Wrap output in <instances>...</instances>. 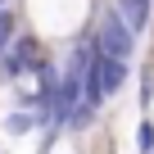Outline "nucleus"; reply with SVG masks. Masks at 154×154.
I'll return each mask as SVG.
<instances>
[{
    "label": "nucleus",
    "instance_id": "6",
    "mask_svg": "<svg viewBox=\"0 0 154 154\" xmlns=\"http://www.w3.org/2000/svg\"><path fill=\"white\" fill-rule=\"evenodd\" d=\"M14 36H18V14L14 9H0V54L14 45Z\"/></svg>",
    "mask_w": 154,
    "mask_h": 154
},
{
    "label": "nucleus",
    "instance_id": "1",
    "mask_svg": "<svg viewBox=\"0 0 154 154\" xmlns=\"http://www.w3.org/2000/svg\"><path fill=\"white\" fill-rule=\"evenodd\" d=\"M32 23L36 32H54V36H72L77 27L86 23L91 0H32Z\"/></svg>",
    "mask_w": 154,
    "mask_h": 154
},
{
    "label": "nucleus",
    "instance_id": "8",
    "mask_svg": "<svg viewBox=\"0 0 154 154\" xmlns=\"http://www.w3.org/2000/svg\"><path fill=\"white\" fill-rule=\"evenodd\" d=\"M149 104H154V72H140V113L149 118Z\"/></svg>",
    "mask_w": 154,
    "mask_h": 154
},
{
    "label": "nucleus",
    "instance_id": "7",
    "mask_svg": "<svg viewBox=\"0 0 154 154\" xmlns=\"http://www.w3.org/2000/svg\"><path fill=\"white\" fill-rule=\"evenodd\" d=\"M136 154H154V122L149 118L136 122Z\"/></svg>",
    "mask_w": 154,
    "mask_h": 154
},
{
    "label": "nucleus",
    "instance_id": "2",
    "mask_svg": "<svg viewBox=\"0 0 154 154\" xmlns=\"http://www.w3.org/2000/svg\"><path fill=\"white\" fill-rule=\"evenodd\" d=\"M91 45L100 50V54H109V59H122V63H131V54H136V32L118 18V9L109 5L104 14H100V23H95V32H91Z\"/></svg>",
    "mask_w": 154,
    "mask_h": 154
},
{
    "label": "nucleus",
    "instance_id": "3",
    "mask_svg": "<svg viewBox=\"0 0 154 154\" xmlns=\"http://www.w3.org/2000/svg\"><path fill=\"white\" fill-rule=\"evenodd\" d=\"M95 77H100V91H104V100L109 95H118L122 86H127V77H131V63H122V59H109V54H100L95 50Z\"/></svg>",
    "mask_w": 154,
    "mask_h": 154
},
{
    "label": "nucleus",
    "instance_id": "5",
    "mask_svg": "<svg viewBox=\"0 0 154 154\" xmlns=\"http://www.w3.org/2000/svg\"><path fill=\"white\" fill-rule=\"evenodd\" d=\"M0 127H5V136H27V131H36V127H41V118H36L32 109H9Z\"/></svg>",
    "mask_w": 154,
    "mask_h": 154
},
{
    "label": "nucleus",
    "instance_id": "4",
    "mask_svg": "<svg viewBox=\"0 0 154 154\" xmlns=\"http://www.w3.org/2000/svg\"><path fill=\"white\" fill-rule=\"evenodd\" d=\"M113 9H118V18H122L136 36L154 23V0H113Z\"/></svg>",
    "mask_w": 154,
    "mask_h": 154
}]
</instances>
